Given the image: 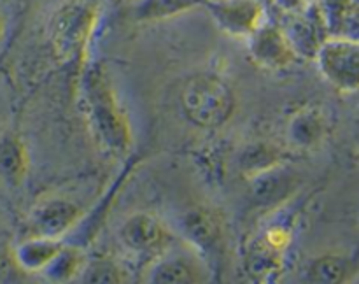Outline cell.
Segmentation results:
<instances>
[{
	"instance_id": "1",
	"label": "cell",
	"mask_w": 359,
	"mask_h": 284,
	"mask_svg": "<svg viewBox=\"0 0 359 284\" xmlns=\"http://www.w3.org/2000/svg\"><path fill=\"white\" fill-rule=\"evenodd\" d=\"M83 107L98 146L112 156H123L132 147V128L116 98L114 90L100 67L84 72Z\"/></svg>"
},
{
	"instance_id": "2",
	"label": "cell",
	"mask_w": 359,
	"mask_h": 284,
	"mask_svg": "<svg viewBox=\"0 0 359 284\" xmlns=\"http://www.w3.org/2000/svg\"><path fill=\"white\" fill-rule=\"evenodd\" d=\"M181 109L188 121L198 128H221L233 114L235 95L230 84L219 76L200 72L182 86Z\"/></svg>"
},
{
	"instance_id": "3",
	"label": "cell",
	"mask_w": 359,
	"mask_h": 284,
	"mask_svg": "<svg viewBox=\"0 0 359 284\" xmlns=\"http://www.w3.org/2000/svg\"><path fill=\"white\" fill-rule=\"evenodd\" d=\"M321 76L342 93H356L359 86V44L354 37L333 35L319 44L314 55Z\"/></svg>"
},
{
	"instance_id": "4",
	"label": "cell",
	"mask_w": 359,
	"mask_h": 284,
	"mask_svg": "<svg viewBox=\"0 0 359 284\" xmlns=\"http://www.w3.org/2000/svg\"><path fill=\"white\" fill-rule=\"evenodd\" d=\"M95 20V9L88 4H63L51 21V46L55 55L63 62L77 58L90 41Z\"/></svg>"
},
{
	"instance_id": "5",
	"label": "cell",
	"mask_w": 359,
	"mask_h": 284,
	"mask_svg": "<svg viewBox=\"0 0 359 284\" xmlns=\"http://www.w3.org/2000/svg\"><path fill=\"white\" fill-rule=\"evenodd\" d=\"M83 217V207L72 198L53 195L39 200L28 214V235L63 241Z\"/></svg>"
},
{
	"instance_id": "6",
	"label": "cell",
	"mask_w": 359,
	"mask_h": 284,
	"mask_svg": "<svg viewBox=\"0 0 359 284\" xmlns=\"http://www.w3.org/2000/svg\"><path fill=\"white\" fill-rule=\"evenodd\" d=\"M119 242L128 252L137 256H158L168 249L170 231L163 221L151 212H133L121 223Z\"/></svg>"
},
{
	"instance_id": "7",
	"label": "cell",
	"mask_w": 359,
	"mask_h": 284,
	"mask_svg": "<svg viewBox=\"0 0 359 284\" xmlns=\"http://www.w3.org/2000/svg\"><path fill=\"white\" fill-rule=\"evenodd\" d=\"M202 7L224 34L237 39H248L265 21V6L259 0H205Z\"/></svg>"
},
{
	"instance_id": "8",
	"label": "cell",
	"mask_w": 359,
	"mask_h": 284,
	"mask_svg": "<svg viewBox=\"0 0 359 284\" xmlns=\"http://www.w3.org/2000/svg\"><path fill=\"white\" fill-rule=\"evenodd\" d=\"M248 51L259 69L272 72L286 69L297 60L283 28L266 20L248 37Z\"/></svg>"
},
{
	"instance_id": "9",
	"label": "cell",
	"mask_w": 359,
	"mask_h": 284,
	"mask_svg": "<svg viewBox=\"0 0 359 284\" xmlns=\"http://www.w3.org/2000/svg\"><path fill=\"white\" fill-rule=\"evenodd\" d=\"M203 266L195 255L168 248L153 258L146 284H203Z\"/></svg>"
},
{
	"instance_id": "10",
	"label": "cell",
	"mask_w": 359,
	"mask_h": 284,
	"mask_svg": "<svg viewBox=\"0 0 359 284\" xmlns=\"http://www.w3.org/2000/svg\"><path fill=\"white\" fill-rule=\"evenodd\" d=\"M181 234L200 255H210L219 245L223 224L216 212L205 207H195L181 216Z\"/></svg>"
},
{
	"instance_id": "11",
	"label": "cell",
	"mask_w": 359,
	"mask_h": 284,
	"mask_svg": "<svg viewBox=\"0 0 359 284\" xmlns=\"http://www.w3.org/2000/svg\"><path fill=\"white\" fill-rule=\"evenodd\" d=\"M326 135V123L321 111L312 105L298 109L286 125V139L293 149H316Z\"/></svg>"
},
{
	"instance_id": "12",
	"label": "cell",
	"mask_w": 359,
	"mask_h": 284,
	"mask_svg": "<svg viewBox=\"0 0 359 284\" xmlns=\"http://www.w3.org/2000/svg\"><path fill=\"white\" fill-rule=\"evenodd\" d=\"M28 168L30 158L21 137L14 132L0 133V181L9 188H21Z\"/></svg>"
},
{
	"instance_id": "13",
	"label": "cell",
	"mask_w": 359,
	"mask_h": 284,
	"mask_svg": "<svg viewBox=\"0 0 359 284\" xmlns=\"http://www.w3.org/2000/svg\"><path fill=\"white\" fill-rule=\"evenodd\" d=\"M63 241L46 237L27 235L23 241L16 244L13 251V258L21 270L28 273H41L44 266L53 259V256L60 251Z\"/></svg>"
},
{
	"instance_id": "14",
	"label": "cell",
	"mask_w": 359,
	"mask_h": 284,
	"mask_svg": "<svg viewBox=\"0 0 359 284\" xmlns=\"http://www.w3.org/2000/svg\"><path fill=\"white\" fill-rule=\"evenodd\" d=\"M205 0H128V18L137 23L170 20L188 11L198 9Z\"/></svg>"
},
{
	"instance_id": "15",
	"label": "cell",
	"mask_w": 359,
	"mask_h": 284,
	"mask_svg": "<svg viewBox=\"0 0 359 284\" xmlns=\"http://www.w3.org/2000/svg\"><path fill=\"white\" fill-rule=\"evenodd\" d=\"M354 273V262L344 252H323L307 266L309 284H347Z\"/></svg>"
},
{
	"instance_id": "16",
	"label": "cell",
	"mask_w": 359,
	"mask_h": 284,
	"mask_svg": "<svg viewBox=\"0 0 359 284\" xmlns=\"http://www.w3.org/2000/svg\"><path fill=\"white\" fill-rule=\"evenodd\" d=\"M249 182H251V193L255 202L259 205H272L290 195L294 186V177L283 163L265 174L249 179Z\"/></svg>"
},
{
	"instance_id": "17",
	"label": "cell",
	"mask_w": 359,
	"mask_h": 284,
	"mask_svg": "<svg viewBox=\"0 0 359 284\" xmlns=\"http://www.w3.org/2000/svg\"><path fill=\"white\" fill-rule=\"evenodd\" d=\"M284 163V153L280 147L269 142L248 144L238 154V170L245 179L272 170Z\"/></svg>"
},
{
	"instance_id": "18",
	"label": "cell",
	"mask_w": 359,
	"mask_h": 284,
	"mask_svg": "<svg viewBox=\"0 0 359 284\" xmlns=\"http://www.w3.org/2000/svg\"><path fill=\"white\" fill-rule=\"evenodd\" d=\"M88 256L84 255L83 249L77 245H69L63 242L60 251L53 256L51 262L44 266L41 276L48 280L49 284H72L76 277L79 276L84 262Z\"/></svg>"
},
{
	"instance_id": "19",
	"label": "cell",
	"mask_w": 359,
	"mask_h": 284,
	"mask_svg": "<svg viewBox=\"0 0 359 284\" xmlns=\"http://www.w3.org/2000/svg\"><path fill=\"white\" fill-rule=\"evenodd\" d=\"M72 284H126V272L116 259L95 256L86 258Z\"/></svg>"
},
{
	"instance_id": "20",
	"label": "cell",
	"mask_w": 359,
	"mask_h": 284,
	"mask_svg": "<svg viewBox=\"0 0 359 284\" xmlns=\"http://www.w3.org/2000/svg\"><path fill=\"white\" fill-rule=\"evenodd\" d=\"M283 32L287 37V41H290L297 58L298 56L314 58L319 44L325 41V39L318 37V28H316V25L312 21L304 20V18L302 20H294L293 23L287 25V28H283Z\"/></svg>"
},
{
	"instance_id": "21",
	"label": "cell",
	"mask_w": 359,
	"mask_h": 284,
	"mask_svg": "<svg viewBox=\"0 0 359 284\" xmlns=\"http://www.w3.org/2000/svg\"><path fill=\"white\" fill-rule=\"evenodd\" d=\"M4 35H6V18H4L2 11H0V42L4 41Z\"/></svg>"
},
{
	"instance_id": "22",
	"label": "cell",
	"mask_w": 359,
	"mask_h": 284,
	"mask_svg": "<svg viewBox=\"0 0 359 284\" xmlns=\"http://www.w3.org/2000/svg\"><path fill=\"white\" fill-rule=\"evenodd\" d=\"M259 2H262V4H263V6H269V4H272V2H273V0H259Z\"/></svg>"
}]
</instances>
